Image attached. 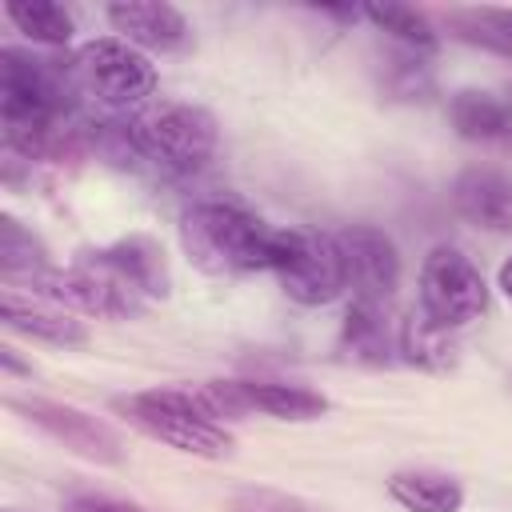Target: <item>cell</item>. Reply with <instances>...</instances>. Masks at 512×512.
<instances>
[{
	"label": "cell",
	"mask_w": 512,
	"mask_h": 512,
	"mask_svg": "<svg viewBox=\"0 0 512 512\" xmlns=\"http://www.w3.org/2000/svg\"><path fill=\"white\" fill-rule=\"evenodd\" d=\"M184 256L208 276L272 268L276 228L232 200H200L180 216Z\"/></svg>",
	"instance_id": "cell-1"
},
{
	"label": "cell",
	"mask_w": 512,
	"mask_h": 512,
	"mask_svg": "<svg viewBox=\"0 0 512 512\" xmlns=\"http://www.w3.org/2000/svg\"><path fill=\"white\" fill-rule=\"evenodd\" d=\"M112 408L140 428L144 436L200 460H220L232 448L228 428L216 420V412L204 404L196 388H148V392H128L116 396Z\"/></svg>",
	"instance_id": "cell-2"
},
{
	"label": "cell",
	"mask_w": 512,
	"mask_h": 512,
	"mask_svg": "<svg viewBox=\"0 0 512 512\" xmlns=\"http://www.w3.org/2000/svg\"><path fill=\"white\" fill-rule=\"evenodd\" d=\"M120 144L172 176L200 172L216 152V120L196 104H152L116 124Z\"/></svg>",
	"instance_id": "cell-3"
},
{
	"label": "cell",
	"mask_w": 512,
	"mask_h": 512,
	"mask_svg": "<svg viewBox=\"0 0 512 512\" xmlns=\"http://www.w3.org/2000/svg\"><path fill=\"white\" fill-rule=\"evenodd\" d=\"M68 68H72L76 92L96 100L100 108H132V104H144L156 92L152 60L136 44H128L120 36L88 40L72 56Z\"/></svg>",
	"instance_id": "cell-4"
},
{
	"label": "cell",
	"mask_w": 512,
	"mask_h": 512,
	"mask_svg": "<svg viewBox=\"0 0 512 512\" xmlns=\"http://www.w3.org/2000/svg\"><path fill=\"white\" fill-rule=\"evenodd\" d=\"M32 292L56 300L76 316H100V320H132L144 308V296L100 252H88L68 268H48L32 284Z\"/></svg>",
	"instance_id": "cell-5"
},
{
	"label": "cell",
	"mask_w": 512,
	"mask_h": 512,
	"mask_svg": "<svg viewBox=\"0 0 512 512\" xmlns=\"http://www.w3.org/2000/svg\"><path fill=\"white\" fill-rule=\"evenodd\" d=\"M280 288L308 308L332 304L344 288V260L336 248V236L308 232V228H276V248H272V268Z\"/></svg>",
	"instance_id": "cell-6"
},
{
	"label": "cell",
	"mask_w": 512,
	"mask_h": 512,
	"mask_svg": "<svg viewBox=\"0 0 512 512\" xmlns=\"http://www.w3.org/2000/svg\"><path fill=\"white\" fill-rule=\"evenodd\" d=\"M488 308V284L460 248H432L420 264V316L444 332L480 320Z\"/></svg>",
	"instance_id": "cell-7"
},
{
	"label": "cell",
	"mask_w": 512,
	"mask_h": 512,
	"mask_svg": "<svg viewBox=\"0 0 512 512\" xmlns=\"http://www.w3.org/2000/svg\"><path fill=\"white\" fill-rule=\"evenodd\" d=\"M196 392L216 412V420L248 412H264L272 420H320L328 412V400L320 392L284 380H208Z\"/></svg>",
	"instance_id": "cell-8"
},
{
	"label": "cell",
	"mask_w": 512,
	"mask_h": 512,
	"mask_svg": "<svg viewBox=\"0 0 512 512\" xmlns=\"http://www.w3.org/2000/svg\"><path fill=\"white\" fill-rule=\"evenodd\" d=\"M16 412H24V420H32L40 432H48L56 444H64L68 452L92 460V464H120L124 460V448H120V436L96 420L92 412L84 408H72V404H60V400H12Z\"/></svg>",
	"instance_id": "cell-9"
},
{
	"label": "cell",
	"mask_w": 512,
	"mask_h": 512,
	"mask_svg": "<svg viewBox=\"0 0 512 512\" xmlns=\"http://www.w3.org/2000/svg\"><path fill=\"white\" fill-rule=\"evenodd\" d=\"M336 248L344 260V276L352 288V300L384 304L400 284V252L392 236H384L372 224H352L336 232Z\"/></svg>",
	"instance_id": "cell-10"
},
{
	"label": "cell",
	"mask_w": 512,
	"mask_h": 512,
	"mask_svg": "<svg viewBox=\"0 0 512 512\" xmlns=\"http://www.w3.org/2000/svg\"><path fill=\"white\" fill-rule=\"evenodd\" d=\"M0 316L12 332H20L28 340H44V344H56V348L88 344V328H84V320H76V312L60 308L56 300H48L40 292H20L16 284H4Z\"/></svg>",
	"instance_id": "cell-11"
},
{
	"label": "cell",
	"mask_w": 512,
	"mask_h": 512,
	"mask_svg": "<svg viewBox=\"0 0 512 512\" xmlns=\"http://www.w3.org/2000/svg\"><path fill=\"white\" fill-rule=\"evenodd\" d=\"M456 212L484 232H512V172L496 164H472L452 184Z\"/></svg>",
	"instance_id": "cell-12"
},
{
	"label": "cell",
	"mask_w": 512,
	"mask_h": 512,
	"mask_svg": "<svg viewBox=\"0 0 512 512\" xmlns=\"http://www.w3.org/2000/svg\"><path fill=\"white\" fill-rule=\"evenodd\" d=\"M108 24L120 32V40L136 44L140 52H172L180 48L192 32H188V20L180 8L172 4H140V0H128V4H112L108 8Z\"/></svg>",
	"instance_id": "cell-13"
},
{
	"label": "cell",
	"mask_w": 512,
	"mask_h": 512,
	"mask_svg": "<svg viewBox=\"0 0 512 512\" xmlns=\"http://www.w3.org/2000/svg\"><path fill=\"white\" fill-rule=\"evenodd\" d=\"M340 352L356 364H368V368H384V364L396 360L400 328L392 332V324L384 316V304H372V300H352L348 304L344 324H340Z\"/></svg>",
	"instance_id": "cell-14"
},
{
	"label": "cell",
	"mask_w": 512,
	"mask_h": 512,
	"mask_svg": "<svg viewBox=\"0 0 512 512\" xmlns=\"http://www.w3.org/2000/svg\"><path fill=\"white\" fill-rule=\"evenodd\" d=\"M448 120L472 144L512 148V100H504L496 92H480V88L456 92L448 100Z\"/></svg>",
	"instance_id": "cell-15"
},
{
	"label": "cell",
	"mask_w": 512,
	"mask_h": 512,
	"mask_svg": "<svg viewBox=\"0 0 512 512\" xmlns=\"http://www.w3.org/2000/svg\"><path fill=\"white\" fill-rule=\"evenodd\" d=\"M100 256H104L144 300H164V296H168V288H172L168 260H164V248H160L152 236H124V240L100 248Z\"/></svg>",
	"instance_id": "cell-16"
},
{
	"label": "cell",
	"mask_w": 512,
	"mask_h": 512,
	"mask_svg": "<svg viewBox=\"0 0 512 512\" xmlns=\"http://www.w3.org/2000/svg\"><path fill=\"white\" fill-rule=\"evenodd\" d=\"M388 496L404 512H460L464 484L436 468H400L388 476Z\"/></svg>",
	"instance_id": "cell-17"
},
{
	"label": "cell",
	"mask_w": 512,
	"mask_h": 512,
	"mask_svg": "<svg viewBox=\"0 0 512 512\" xmlns=\"http://www.w3.org/2000/svg\"><path fill=\"white\" fill-rule=\"evenodd\" d=\"M444 28L460 44L512 60V8H452Z\"/></svg>",
	"instance_id": "cell-18"
},
{
	"label": "cell",
	"mask_w": 512,
	"mask_h": 512,
	"mask_svg": "<svg viewBox=\"0 0 512 512\" xmlns=\"http://www.w3.org/2000/svg\"><path fill=\"white\" fill-rule=\"evenodd\" d=\"M48 268L52 264H48L40 240L16 216H0V272H4V284L28 280V288H32Z\"/></svg>",
	"instance_id": "cell-19"
},
{
	"label": "cell",
	"mask_w": 512,
	"mask_h": 512,
	"mask_svg": "<svg viewBox=\"0 0 512 512\" xmlns=\"http://www.w3.org/2000/svg\"><path fill=\"white\" fill-rule=\"evenodd\" d=\"M4 12H8V20H12L32 44L60 48V44H68L72 32H76L72 16H68L60 4H52V0H8Z\"/></svg>",
	"instance_id": "cell-20"
},
{
	"label": "cell",
	"mask_w": 512,
	"mask_h": 512,
	"mask_svg": "<svg viewBox=\"0 0 512 512\" xmlns=\"http://www.w3.org/2000/svg\"><path fill=\"white\" fill-rule=\"evenodd\" d=\"M400 356L416 368L444 372V368L456 364V344H452V332L428 324L424 316H408L400 324Z\"/></svg>",
	"instance_id": "cell-21"
},
{
	"label": "cell",
	"mask_w": 512,
	"mask_h": 512,
	"mask_svg": "<svg viewBox=\"0 0 512 512\" xmlns=\"http://www.w3.org/2000/svg\"><path fill=\"white\" fill-rule=\"evenodd\" d=\"M360 16H368L380 32L396 36V40L408 44L412 52L436 44V28H432L428 16L416 12V8H404V4H368V8H360Z\"/></svg>",
	"instance_id": "cell-22"
},
{
	"label": "cell",
	"mask_w": 512,
	"mask_h": 512,
	"mask_svg": "<svg viewBox=\"0 0 512 512\" xmlns=\"http://www.w3.org/2000/svg\"><path fill=\"white\" fill-rule=\"evenodd\" d=\"M228 512H324L292 492H276V488H244L228 500Z\"/></svg>",
	"instance_id": "cell-23"
},
{
	"label": "cell",
	"mask_w": 512,
	"mask_h": 512,
	"mask_svg": "<svg viewBox=\"0 0 512 512\" xmlns=\"http://www.w3.org/2000/svg\"><path fill=\"white\" fill-rule=\"evenodd\" d=\"M68 512H140L136 504H124L116 496H72Z\"/></svg>",
	"instance_id": "cell-24"
},
{
	"label": "cell",
	"mask_w": 512,
	"mask_h": 512,
	"mask_svg": "<svg viewBox=\"0 0 512 512\" xmlns=\"http://www.w3.org/2000/svg\"><path fill=\"white\" fill-rule=\"evenodd\" d=\"M496 284H500V292L512 300V256L500 264V272H496Z\"/></svg>",
	"instance_id": "cell-25"
}]
</instances>
